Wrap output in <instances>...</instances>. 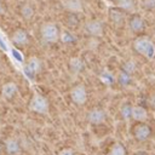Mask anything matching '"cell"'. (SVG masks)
<instances>
[{"mask_svg": "<svg viewBox=\"0 0 155 155\" xmlns=\"http://www.w3.org/2000/svg\"><path fill=\"white\" fill-rule=\"evenodd\" d=\"M133 48L138 54L147 59H153L155 57V45L153 40L147 35H139L137 39H134Z\"/></svg>", "mask_w": 155, "mask_h": 155, "instance_id": "cell-1", "label": "cell"}, {"mask_svg": "<svg viewBox=\"0 0 155 155\" xmlns=\"http://www.w3.org/2000/svg\"><path fill=\"white\" fill-rule=\"evenodd\" d=\"M59 28L53 22H45L40 27V38L45 44H56L59 41Z\"/></svg>", "mask_w": 155, "mask_h": 155, "instance_id": "cell-2", "label": "cell"}, {"mask_svg": "<svg viewBox=\"0 0 155 155\" xmlns=\"http://www.w3.org/2000/svg\"><path fill=\"white\" fill-rule=\"evenodd\" d=\"M28 108L30 111L36 114H47L50 109V104L46 97H44L40 93H34L28 103Z\"/></svg>", "mask_w": 155, "mask_h": 155, "instance_id": "cell-3", "label": "cell"}, {"mask_svg": "<svg viewBox=\"0 0 155 155\" xmlns=\"http://www.w3.org/2000/svg\"><path fill=\"white\" fill-rule=\"evenodd\" d=\"M127 24H128L130 30L134 34H140L145 29V21L137 12L130 13V16L127 17Z\"/></svg>", "mask_w": 155, "mask_h": 155, "instance_id": "cell-4", "label": "cell"}, {"mask_svg": "<svg viewBox=\"0 0 155 155\" xmlns=\"http://www.w3.org/2000/svg\"><path fill=\"white\" fill-rule=\"evenodd\" d=\"M84 30L92 38H101L104 34V24L98 19H91L85 23Z\"/></svg>", "mask_w": 155, "mask_h": 155, "instance_id": "cell-5", "label": "cell"}, {"mask_svg": "<svg viewBox=\"0 0 155 155\" xmlns=\"http://www.w3.org/2000/svg\"><path fill=\"white\" fill-rule=\"evenodd\" d=\"M70 99L78 105H82L87 101V91L85 85L78 84L70 90Z\"/></svg>", "mask_w": 155, "mask_h": 155, "instance_id": "cell-6", "label": "cell"}, {"mask_svg": "<svg viewBox=\"0 0 155 155\" xmlns=\"http://www.w3.org/2000/svg\"><path fill=\"white\" fill-rule=\"evenodd\" d=\"M108 17H109V19H110V22L113 24H115V25H122L127 21L128 13L125 12L124 10H121L120 7L114 6V7H110L109 8Z\"/></svg>", "mask_w": 155, "mask_h": 155, "instance_id": "cell-7", "label": "cell"}, {"mask_svg": "<svg viewBox=\"0 0 155 155\" xmlns=\"http://www.w3.org/2000/svg\"><path fill=\"white\" fill-rule=\"evenodd\" d=\"M107 119V114L103 109L99 108H94L87 111L86 114V120L91 124V125H101Z\"/></svg>", "mask_w": 155, "mask_h": 155, "instance_id": "cell-8", "label": "cell"}, {"mask_svg": "<svg viewBox=\"0 0 155 155\" xmlns=\"http://www.w3.org/2000/svg\"><path fill=\"white\" fill-rule=\"evenodd\" d=\"M150 127L144 122H139L133 127V136L139 142L147 140L150 137Z\"/></svg>", "mask_w": 155, "mask_h": 155, "instance_id": "cell-9", "label": "cell"}, {"mask_svg": "<svg viewBox=\"0 0 155 155\" xmlns=\"http://www.w3.org/2000/svg\"><path fill=\"white\" fill-rule=\"evenodd\" d=\"M11 41L17 46H24V45H27L29 42V35L24 29L18 28L12 33Z\"/></svg>", "mask_w": 155, "mask_h": 155, "instance_id": "cell-10", "label": "cell"}, {"mask_svg": "<svg viewBox=\"0 0 155 155\" xmlns=\"http://www.w3.org/2000/svg\"><path fill=\"white\" fill-rule=\"evenodd\" d=\"M18 92V86L16 82L13 81H8V82H5L2 86H1V96L4 99H12Z\"/></svg>", "mask_w": 155, "mask_h": 155, "instance_id": "cell-11", "label": "cell"}, {"mask_svg": "<svg viewBox=\"0 0 155 155\" xmlns=\"http://www.w3.org/2000/svg\"><path fill=\"white\" fill-rule=\"evenodd\" d=\"M41 69V61L36 56H30L25 62V71L29 75H36Z\"/></svg>", "mask_w": 155, "mask_h": 155, "instance_id": "cell-12", "label": "cell"}, {"mask_svg": "<svg viewBox=\"0 0 155 155\" xmlns=\"http://www.w3.org/2000/svg\"><path fill=\"white\" fill-rule=\"evenodd\" d=\"M64 23L68 28L74 29L76 27H79L80 24V12H70V11H65L64 16H63Z\"/></svg>", "mask_w": 155, "mask_h": 155, "instance_id": "cell-13", "label": "cell"}, {"mask_svg": "<svg viewBox=\"0 0 155 155\" xmlns=\"http://www.w3.org/2000/svg\"><path fill=\"white\" fill-rule=\"evenodd\" d=\"M131 117L137 122H145L148 119V111L144 107L140 105H132Z\"/></svg>", "mask_w": 155, "mask_h": 155, "instance_id": "cell-14", "label": "cell"}, {"mask_svg": "<svg viewBox=\"0 0 155 155\" xmlns=\"http://www.w3.org/2000/svg\"><path fill=\"white\" fill-rule=\"evenodd\" d=\"M5 149L10 155H17L21 151V144L17 138L10 137L5 140Z\"/></svg>", "mask_w": 155, "mask_h": 155, "instance_id": "cell-15", "label": "cell"}, {"mask_svg": "<svg viewBox=\"0 0 155 155\" xmlns=\"http://www.w3.org/2000/svg\"><path fill=\"white\" fill-rule=\"evenodd\" d=\"M18 11H19V15L22 16V18L24 19H30L34 15H35V7L33 4L25 1V2H22L18 7Z\"/></svg>", "mask_w": 155, "mask_h": 155, "instance_id": "cell-16", "label": "cell"}, {"mask_svg": "<svg viewBox=\"0 0 155 155\" xmlns=\"http://www.w3.org/2000/svg\"><path fill=\"white\" fill-rule=\"evenodd\" d=\"M62 6L65 11L70 12H81L82 11V0H62Z\"/></svg>", "mask_w": 155, "mask_h": 155, "instance_id": "cell-17", "label": "cell"}, {"mask_svg": "<svg viewBox=\"0 0 155 155\" xmlns=\"http://www.w3.org/2000/svg\"><path fill=\"white\" fill-rule=\"evenodd\" d=\"M115 6L120 7L121 10H124L125 12H127L128 15L136 12V10H137V2H136V0H117L115 2Z\"/></svg>", "mask_w": 155, "mask_h": 155, "instance_id": "cell-18", "label": "cell"}, {"mask_svg": "<svg viewBox=\"0 0 155 155\" xmlns=\"http://www.w3.org/2000/svg\"><path fill=\"white\" fill-rule=\"evenodd\" d=\"M68 65L73 74H79L84 69V62L80 57H71L68 62Z\"/></svg>", "mask_w": 155, "mask_h": 155, "instance_id": "cell-19", "label": "cell"}, {"mask_svg": "<svg viewBox=\"0 0 155 155\" xmlns=\"http://www.w3.org/2000/svg\"><path fill=\"white\" fill-rule=\"evenodd\" d=\"M59 41H62L63 44L70 45V44H75L78 39L70 30H63L59 33Z\"/></svg>", "mask_w": 155, "mask_h": 155, "instance_id": "cell-20", "label": "cell"}, {"mask_svg": "<svg viewBox=\"0 0 155 155\" xmlns=\"http://www.w3.org/2000/svg\"><path fill=\"white\" fill-rule=\"evenodd\" d=\"M136 69H137V64L132 59H128V61L124 62L122 63V67H121V70L125 71V73H127V74H130V75H132L136 71Z\"/></svg>", "mask_w": 155, "mask_h": 155, "instance_id": "cell-21", "label": "cell"}, {"mask_svg": "<svg viewBox=\"0 0 155 155\" xmlns=\"http://www.w3.org/2000/svg\"><path fill=\"white\" fill-rule=\"evenodd\" d=\"M99 79H101V81H103L104 84H107V85H111V84H114L115 81H116V76L115 75H113L110 71H103L101 75H99Z\"/></svg>", "mask_w": 155, "mask_h": 155, "instance_id": "cell-22", "label": "cell"}, {"mask_svg": "<svg viewBox=\"0 0 155 155\" xmlns=\"http://www.w3.org/2000/svg\"><path fill=\"white\" fill-rule=\"evenodd\" d=\"M109 155H126V149L121 143H115L111 147Z\"/></svg>", "mask_w": 155, "mask_h": 155, "instance_id": "cell-23", "label": "cell"}, {"mask_svg": "<svg viewBox=\"0 0 155 155\" xmlns=\"http://www.w3.org/2000/svg\"><path fill=\"white\" fill-rule=\"evenodd\" d=\"M131 111H132V105L130 103H125L120 108V114L125 120L131 119Z\"/></svg>", "mask_w": 155, "mask_h": 155, "instance_id": "cell-24", "label": "cell"}, {"mask_svg": "<svg viewBox=\"0 0 155 155\" xmlns=\"http://www.w3.org/2000/svg\"><path fill=\"white\" fill-rule=\"evenodd\" d=\"M116 80L119 81V84H121V85H124V86H127V85L131 82V75L121 70V71L117 74Z\"/></svg>", "mask_w": 155, "mask_h": 155, "instance_id": "cell-25", "label": "cell"}, {"mask_svg": "<svg viewBox=\"0 0 155 155\" xmlns=\"http://www.w3.org/2000/svg\"><path fill=\"white\" fill-rule=\"evenodd\" d=\"M140 5L147 11H155V0H142Z\"/></svg>", "mask_w": 155, "mask_h": 155, "instance_id": "cell-26", "label": "cell"}, {"mask_svg": "<svg viewBox=\"0 0 155 155\" xmlns=\"http://www.w3.org/2000/svg\"><path fill=\"white\" fill-rule=\"evenodd\" d=\"M57 155H74V150L71 148H63L58 151Z\"/></svg>", "mask_w": 155, "mask_h": 155, "instance_id": "cell-27", "label": "cell"}, {"mask_svg": "<svg viewBox=\"0 0 155 155\" xmlns=\"http://www.w3.org/2000/svg\"><path fill=\"white\" fill-rule=\"evenodd\" d=\"M149 103H150V105H151V108L155 110V92L149 97Z\"/></svg>", "mask_w": 155, "mask_h": 155, "instance_id": "cell-28", "label": "cell"}, {"mask_svg": "<svg viewBox=\"0 0 155 155\" xmlns=\"http://www.w3.org/2000/svg\"><path fill=\"white\" fill-rule=\"evenodd\" d=\"M109 1H110V2H114V4H115V2L117 1V0H109Z\"/></svg>", "mask_w": 155, "mask_h": 155, "instance_id": "cell-29", "label": "cell"}, {"mask_svg": "<svg viewBox=\"0 0 155 155\" xmlns=\"http://www.w3.org/2000/svg\"><path fill=\"white\" fill-rule=\"evenodd\" d=\"M0 6H1V0H0Z\"/></svg>", "mask_w": 155, "mask_h": 155, "instance_id": "cell-30", "label": "cell"}]
</instances>
